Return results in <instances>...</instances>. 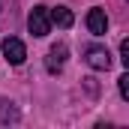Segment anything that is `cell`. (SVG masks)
I'll use <instances>...</instances> for the list:
<instances>
[{"instance_id":"obj_7","label":"cell","mask_w":129,"mask_h":129,"mask_svg":"<svg viewBox=\"0 0 129 129\" xmlns=\"http://www.w3.org/2000/svg\"><path fill=\"white\" fill-rule=\"evenodd\" d=\"M18 120V111L12 108V102L0 99V123H15Z\"/></svg>"},{"instance_id":"obj_9","label":"cell","mask_w":129,"mask_h":129,"mask_svg":"<svg viewBox=\"0 0 129 129\" xmlns=\"http://www.w3.org/2000/svg\"><path fill=\"white\" fill-rule=\"evenodd\" d=\"M120 60H123V66H129V39L120 42Z\"/></svg>"},{"instance_id":"obj_3","label":"cell","mask_w":129,"mask_h":129,"mask_svg":"<svg viewBox=\"0 0 129 129\" xmlns=\"http://www.w3.org/2000/svg\"><path fill=\"white\" fill-rule=\"evenodd\" d=\"M87 30L93 33V36H105V33H108V15H105V9L93 6V9L87 12Z\"/></svg>"},{"instance_id":"obj_5","label":"cell","mask_w":129,"mask_h":129,"mask_svg":"<svg viewBox=\"0 0 129 129\" xmlns=\"http://www.w3.org/2000/svg\"><path fill=\"white\" fill-rule=\"evenodd\" d=\"M66 63V45H54L51 51H48V60H45V69L54 75V72H60Z\"/></svg>"},{"instance_id":"obj_6","label":"cell","mask_w":129,"mask_h":129,"mask_svg":"<svg viewBox=\"0 0 129 129\" xmlns=\"http://www.w3.org/2000/svg\"><path fill=\"white\" fill-rule=\"evenodd\" d=\"M48 15H51V24H57V27H72V21H75V18H72V12H69V9H66V6H57V9H51V12H48Z\"/></svg>"},{"instance_id":"obj_4","label":"cell","mask_w":129,"mask_h":129,"mask_svg":"<svg viewBox=\"0 0 129 129\" xmlns=\"http://www.w3.org/2000/svg\"><path fill=\"white\" fill-rule=\"evenodd\" d=\"M84 60H87V66H90V69H108V66H111V54H108V48L90 45Z\"/></svg>"},{"instance_id":"obj_2","label":"cell","mask_w":129,"mask_h":129,"mask_svg":"<svg viewBox=\"0 0 129 129\" xmlns=\"http://www.w3.org/2000/svg\"><path fill=\"white\" fill-rule=\"evenodd\" d=\"M0 48H3V57H6L12 66H21L24 60H27V48H24V42L15 39V36H6Z\"/></svg>"},{"instance_id":"obj_8","label":"cell","mask_w":129,"mask_h":129,"mask_svg":"<svg viewBox=\"0 0 129 129\" xmlns=\"http://www.w3.org/2000/svg\"><path fill=\"white\" fill-rule=\"evenodd\" d=\"M117 81H120V96H123V99H129V75H120Z\"/></svg>"},{"instance_id":"obj_1","label":"cell","mask_w":129,"mask_h":129,"mask_svg":"<svg viewBox=\"0 0 129 129\" xmlns=\"http://www.w3.org/2000/svg\"><path fill=\"white\" fill-rule=\"evenodd\" d=\"M27 27L33 36H48L51 33V15H48V6H33L30 15H27Z\"/></svg>"}]
</instances>
